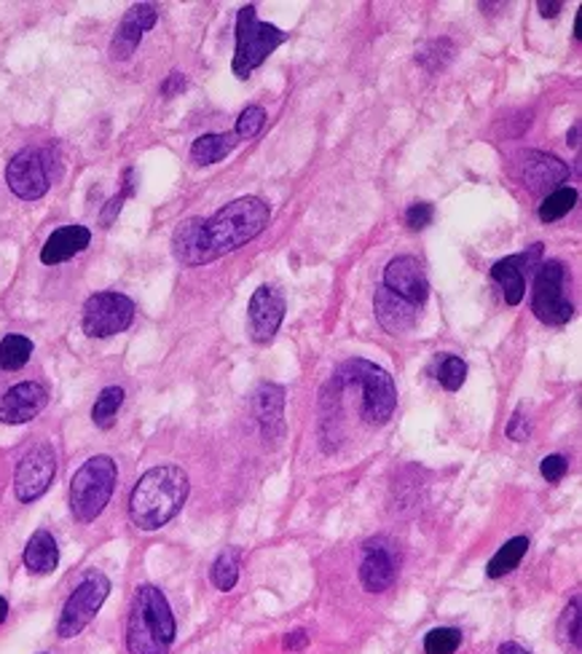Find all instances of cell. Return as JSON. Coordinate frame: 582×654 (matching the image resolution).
I'll return each instance as SVG.
<instances>
[{"mask_svg": "<svg viewBox=\"0 0 582 654\" xmlns=\"http://www.w3.org/2000/svg\"><path fill=\"white\" fill-rule=\"evenodd\" d=\"M269 218L271 210L264 199H234L212 218L183 220L172 236V253L183 266H208L264 234Z\"/></svg>", "mask_w": 582, "mask_h": 654, "instance_id": "1", "label": "cell"}, {"mask_svg": "<svg viewBox=\"0 0 582 654\" xmlns=\"http://www.w3.org/2000/svg\"><path fill=\"white\" fill-rule=\"evenodd\" d=\"M188 475L175 464H161V467L148 469L137 480L135 491L130 497V518L137 529L156 531L167 525L183 510L188 499Z\"/></svg>", "mask_w": 582, "mask_h": 654, "instance_id": "2", "label": "cell"}, {"mask_svg": "<svg viewBox=\"0 0 582 654\" xmlns=\"http://www.w3.org/2000/svg\"><path fill=\"white\" fill-rule=\"evenodd\" d=\"M175 614L167 596L156 585H143L132 598L126 620V650L130 654H169L175 644Z\"/></svg>", "mask_w": 582, "mask_h": 654, "instance_id": "3", "label": "cell"}, {"mask_svg": "<svg viewBox=\"0 0 582 654\" xmlns=\"http://www.w3.org/2000/svg\"><path fill=\"white\" fill-rule=\"evenodd\" d=\"M336 381L347 389L360 392V415L366 424L384 426L398 408V389L392 376L371 359L355 357L342 365Z\"/></svg>", "mask_w": 582, "mask_h": 654, "instance_id": "4", "label": "cell"}, {"mask_svg": "<svg viewBox=\"0 0 582 654\" xmlns=\"http://www.w3.org/2000/svg\"><path fill=\"white\" fill-rule=\"evenodd\" d=\"M288 38L290 33L258 20L256 5H242L239 14H236V52L232 63L234 76L239 81H247L253 70L264 65Z\"/></svg>", "mask_w": 582, "mask_h": 654, "instance_id": "5", "label": "cell"}, {"mask_svg": "<svg viewBox=\"0 0 582 654\" xmlns=\"http://www.w3.org/2000/svg\"><path fill=\"white\" fill-rule=\"evenodd\" d=\"M119 469L111 456H92L81 464L70 480V510L78 523H92L102 516L113 491H116Z\"/></svg>", "mask_w": 582, "mask_h": 654, "instance_id": "6", "label": "cell"}, {"mask_svg": "<svg viewBox=\"0 0 582 654\" xmlns=\"http://www.w3.org/2000/svg\"><path fill=\"white\" fill-rule=\"evenodd\" d=\"M567 268L561 261H548L537 266L535 290H531V311L539 322L550 328L567 325L574 317V306L567 298Z\"/></svg>", "mask_w": 582, "mask_h": 654, "instance_id": "7", "label": "cell"}, {"mask_svg": "<svg viewBox=\"0 0 582 654\" xmlns=\"http://www.w3.org/2000/svg\"><path fill=\"white\" fill-rule=\"evenodd\" d=\"M108 592H111V579L102 572H89L87 577L78 583V588L72 590V596L65 603L63 614L57 622L59 639H76L89 622L94 620L97 611L105 603Z\"/></svg>", "mask_w": 582, "mask_h": 654, "instance_id": "8", "label": "cell"}, {"mask_svg": "<svg viewBox=\"0 0 582 654\" xmlns=\"http://www.w3.org/2000/svg\"><path fill=\"white\" fill-rule=\"evenodd\" d=\"M135 320V303L124 292H94L83 303V333L89 339H111V335L124 333Z\"/></svg>", "mask_w": 582, "mask_h": 654, "instance_id": "9", "label": "cell"}, {"mask_svg": "<svg viewBox=\"0 0 582 654\" xmlns=\"http://www.w3.org/2000/svg\"><path fill=\"white\" fill-rule=\"evenodd\" d=\"M54 475H57V456L48 443H35L16 464L14 491L16 499L24 505L35 502L48 491Z\"/></svg>", "mask_w": 582, "mask_h": 654, "instance_id": "10", "label": "cell"}, {"mask_svg": "<svg viewBox=\"0 0 582 654\" xmlns=\"http://www.w3.org/2000/svg\"><path fill=\"white\" fill-rule=\"evenodd\" d=\"M5 182L11 193L24 201L46 197L52 188V173H48V156L41 148H24L16 153L5 167Z\"/></svg>", "mask_w": 582, "mask_h": 654, "instance_id": "11", "label": "cell"}, {"mask_svg": "<svg viewBox=\"0 0 582 654\" xmlns=\"http://www.w3.org/2000/svg\"><path fill=\"white\" fill-rule=\"evenodd\" d=\"M515 175L531 193H553L569 180V167L553 153L526 151L515 162Z\"/></svg>", "mask_w": 582, "mask_h": 654, "instance_id": "12", "label": "cell"}, {"mask_svg": "<svg viewBox=\"0 0 582 654\" xmlns=\"http://www.w3.org/2000/svg\"><path fill=\"white\" fill-rule=\"evenodd\" d=\"M539 258H542V244H531L529 250L518 255H507V258L496 261L491 266V279L502 287V296L511 306H518L526 296V274L531 268L539 266Z\"/></svg>", "mask_w": 582, "mask_h": 654, "instance_id": "13", "label": "cell"}, {"mask_svg": "<svg viewBox=\"0 0 582 654\" xmlns=\"http://www.w3.org/2000/svg\"><path fill=\"white\" fill-rule=\"evenodd\" d=\"M384 287L414 306H422L429 296L427 274H424L422 263L414 255H400V258H392L387 263Z\"/></svg>", "mask_w": 582, "mask_h": 654, "instance_id": "14", "label": "cell"}, {"mask_svg": "<svg viewBox=\"0 0 582 654\" xmlns=\"http://www.w3.org/2000/svg\"><path fill=\"white\" fill-rule=\"evenodd\" d=\"M247 314H250L253 341H256V344H269L284 320V298L280 296V290H275V287L269 285H260L258 290L253 292Z\"/></svg>", "mask_w": 582, "mask_h": 654, "instance_id": "15", "label": "cell"}, {"mask_svg": "<svg viewBox=\"0 0 582 654\" xmlns=\"http://www.w3.org/2000/svg\"><path fill=\"white\" fill-rule=\"evenodd\" d=\"M156 20H159V11H156V5H150V3L132 5V9L124 14V20H121L116 35H113V41H111V59H116V63H126V59L135 54V48L141 46L143 35L154 27Z\"/></svg>", "mask_w": 582, "mask_h": 654, "instance_id": "16", "label": "cell"}, {"mask_svg": "<svg viewBox=\"0 0 582 654\" xmlns=\"http://www.w3.org/2000/svg\"><path fill=\"white\" fill-rule=\"evenodd\" d=\"M48 392L41 384L22 381L0 395V421L3 424H27L46 408Z\"/></svg>", "mask_w": 582, "mask_h": 654, "instance_id": "17", "label": "cell"}, {"mask_svg": "<svg viewBox=\"0 0 582 654\" xmlns=\"http://www.w3.org/2000/svg\"><path fill=\"white\" fill-rule=\"evenodd\" d=\"M360 564V583L368 592H384L392 588L398 577V561L395 550L387 545L384 540H371L366 547Z\"/></svg>", "mask_w": 582, "mask_h": 654, "instance_id": "18", "label": "cell"}, {"mask_svg": "<svg viewBox=\"0 0 582 654\" xmlns=\"http://www.w3.org/2000/svg\"><path fill=\"white\" fill-rule=\"evenodd\" d=\"M373 309H376V320H379V325L390 335L405 333V330H411L416 322H419V306L403 301V298H398L395 292L387 290L384 285L376 290Z\"/></svg>", "mask_w": 582, "mask_h": 654, "instance_id": "19", "label": "cell"}, {"mask_svg": "<svg viewBox=\"0 0 582 654\" xmlns=\"http://www.w3.org/2000/svg\"><path fill=\"white\" fill-rule=\"evenodd\" d=\"M256 419L266 443H277L284 435V389L277 384H260L256 400Z\"/></svg>", "mask_w": 582, "mask_h": 654, "instance_id": "20", "label": "cell"}, {"mask_svg": "<svg viewBox=\"0 0 582 654\" xmlns=\"http://www.w3.org/2000/svg\"><path fill=\"white\" fill-rule=\"evenodd\" d=\"M89 242H92V231L87 225H63L46 240L44 250H41V263L57 266V263L76 258L89 247Z\"/></svg>", "mask_w": 582, "mask_h": 654, "instance_id": "21", "label": "cell"}, {"mask_svg": "<svg viewBox=\"0 0 582 654\" xmlns=\"http://www.w3.org/2000/svg\"><path fill=\"white\" fill-rule=\"evenodd\" d=\"M59 564V547L46 529H38L24 547V566L30 574H52Z\"/></svg>", "mask_w": 582, "mask_h": 654, "instance_id": "22", "label": "cell"}, {"mask_svg": "<svg viewBox=\"0 0 582 654\" xmlns=\"http://www.w3.org/2000/svg\"><path fill=\"white\" fill-rule=\"evenodd\" d=\"M236 134H202V137L193 140L191 145V158L199 167H208V164H217L234 151Z\"/></svg>", "mask_w": 582, "mask_h": 654, "instance_id": "23", "label": "cell"}, {"mask_svg": "<svg viewBox=\"0 0 582 654\" xmlns=\"http://www.w3.org/2000/svg\"><path fill=\"white\" fill-rule=\"evenodd\" d=\"M526 550H529V540H526V536H513L511 542H505V545L496 550L494 558L489 561V579H500L505 577V574L515 572V568L521 566V561H524Z\"/></svg>", "mask_w": 582, "mask_h": 654, "instance_id": "24", "label": "cell"}, {"mask_svg": "<svg viewBox=\"0 0 582 654\" xmlns=\"http://www.w3.org/2000/svg\"><path fill=\"white\" fill-rule=\"evenodd\" d=\"M33 357V341L24 339V335H5L0 341V368L3 370H20L30 363Z\"/></svg>", "mask_w": 582, "mask_h": 654, "instance_id": "25", "label": "cell"}, {"mask_svg": "<svg viewBox=\"0 0 582 654\" xmlns=\"http://www.w3.org/2000/svg\"><path fill=\"white\" fill-rule=\"evenodd\" d=\"M574 204H578V191L561 186L559 191L548 193V197L542 199V204H539V220H542V223H556V220L569 215V212L574 210Z\"/></svg>", "mask_w": 582, "mask_h": 654, "instance_id": "26", "label": "cell"}, {"mask_svg": "<svg viewBox=\"0 0 582 654\" xmlns=\"http://www.w3.org/2000/svg\"><path fill=\"white\" fill-rule=\"evenodd\" d=\"M121 406H124V389L121 387L102 389L100 397H97L94 408H92V421L97 426H100V430H111Z\"/></svg>", "mask_w": 582, "mask_h": 654, "instance_id": "27", "label": "cell"}, {"mask_svg": "<svg viewBox=\"0 0 582 654\" xmlns=\"http://www.w3.org/2000/svg\"><path fill=\"white\" fill-rule=\"evenodd\" d=\"M210 577H212V585H215L217 590H223V592L234 590L236 579H239V550L232 547V550H226V553L217 555V561L212 564Z\"/></svg>", "mask_w": 582, "mask_h": 654, "instance_id": "28", "label": "cell"}, {"mask_svg": "<svg viewBox=\"0 0 582 654\" xmlns=\"http://www.w3.org/2000/svg\"><path fill=\"white\" fill-rule=\"evenodd\" d=\"M454 44L448 38H438V41H429V44H424L419 52H416V63H419L424 70L429 73H438L446 67L448 63H451L454 57Z\"/></svg>", "mask_w": 582, "mask_h": 654, "instance_id": "29", "label": "cell"}, {"mask_svg": "<svg viewBox=\"0 0 582 654\" xmlns=\"http://www.w3.org/2000/svg\"><path fill=\"white\" fill-rule=\"evenodd\" d=\"M559 641L563 650L580 652V598H572L567 609H563L559 620Z\"/></svg>", "mask_w": 582, "mask_h": 654, "instance_id": "30", "label": "cell"}, {"mask_svg": "<svg viewBox=\"0 0 582 654\" xmlns=\"http://www.w3.org/2000/svg\"><path fill=\"white\" fill-rule=\"evenodd\" d=\"M462 646V631L457 628H435L424 639V652L427 654H457Z\"/></svg>", "mask_w": 582, "mask_h": 654, "instance_id": "31", "label": "cell"}, {"mask_svg": "<svg viewBox=\"0 0 582 654\" xmlns=\"http://www.w3.org/2000/svg\"><path fill=\"white\" fill-rule=\"evenodd\" d=\"M438 381L443 389H448V392H457V389H462V384L467 381L465 359L457 357V354H446L438 365Z\"/></svg>", "mask_w": 582, "mask_h": 654, "instance_id": "32", "label": "cell"}, {"mask_svg": "<svg viewBox=\"0 0 582 654\" xmlns=\"http://www.w3.org/2000/svg\"><path fill=\"white\" fill-rule=\"evenodd\" d=\"M264 124H266V110L260 106H250V108L242 110L239 119H236L234 134L242 140H250V137H256L260 130H264Z\"/></svg>", "mask_w": 582, "mask_h": 654, "instance_id": "33", "label": "cell"}, {"mask_svg": "<svg viewBox=\"0 0 582 654\" xmlns=\"http://www.w3.org/2000/svg\"><path fill=\"white\" fill-rule=\"evenodd\" d=\"M132 180H135V173H132V169H126V173H124V191L116 193V197H113L111 201H108L105 210L100 212V223L105 225V229L113 223V220L119 218L121 207H124V199H126V197H132V193H135V182H132Z\"/></svg>", "mask_w": 582, "mask_h": 654, "instance_id": "34", "label": "cell"}, {"mask_svg": "<svg viewBox=\"0 0 582 654\" xmlns=\"http://www.w3.org/2000/svg\"><path fill=\"white\" fill-rule=\"evenodd\" d=\"M433 218H435V210L433 204H427V201H416V204H411L408 210H405V223H408V229L414 231L427 229V225L433 223Z\"/></svg>", "mask_w": 582, "mask_h": 654, "instance_id": "35", "label": "cell"}, {"mask_svg": "<svg viewBox=\"0 0 582 654\" xmlns=\"http://www.w3.org/2000/svg\"><path fill=\"white\" fill-rule=\"evenodd\" d=\"M567 469H569V462L561 454L545 456L542 464H539V473H542V478L548 483H559L563 475H567Z\"/></svg>", "mask_w": 582, "mask_h": 654, "instance_id": "36", "label": "cell"}, {"mask_svg": "<svg viewBox=\"0 0 582 654\" xmlns=\"http://www.w3.org/2000/svg\"><path fill=\"white\" fill-rule=\"evenodd\" d=\"M507 437L515 440V443H524L526 437H529V421L524 419V411H515L511 424H507Z\"/></svg>", "mask_w": 582, "mask_h": 654, "instance_id": "37", "label": "cell"}, {"mask_svg": "<svg viewBox=\"0 0 582 654\" xmlns=\"http://www.w3.org/2000/svg\"><path fill=\"white\" fill-rule=\"evenodd\" d=\"M186 89V76L183 73H169L167 76V81L161 84V95L164 97H175V95H180V91Z\"/></svg>", "mask_w": 582, "mask_h": 654, "instance_id": "38", "label": "cell"}, {"mask_svg": "<svg viewBox=\"0 0 582 654\" xmlns=\"http://www.w3.org/2000/svg\"><path fill=\"white\" fill-rule=\"evenodd\" d=\"M306 644H309V633L306 631H293L288 635V639H284V650H290V652L306 650Z\"/></svg>", "mask_w": 582, "mask_h": 654, "instance_id": "39", "label": "cell"}, {"mask_svg": "<svg viewBox=\"0 0 582 654\" xmlns=\"http://www.w3.org/2000/svg\"><path fill=\"white\" fill-rule=\"evenodd\" d=\"M537 9L545 20H556V16H559V11L563 9V3L561 0H539Z\"/></svg>", "mask_w": 582, "mask_h": 654, "instance_id": "40", "label": "cell"}, {"mask_svg": "<svg viewBox=\"0 0 582 654\" xmlns=\"http://www.w3.org/2000/svg\"><path fill=\"white\" fill-rule=\"evenodd\" d=\"M496 654H531L529 650H524L521 644H515V641H507V644L500 646V652Z\"/></svg>", "mask_w": 582, "mask_h": 654, "instance_id": "41", "label": "cell"}, {"mask_svg": "<svg viewBox=\"0 0 582 654\" xmlns=\"http://www.w3.org/2000/svg\"><path fill=\"white\" fill-rule=\"evenodd\" d=\"M580 126H572V132H569V145H574V148H578V143H580Z\"/></svg>", "mask_w": 582, "mask_h": 654, "instance_id": "42", "label": "cell"}, {"mask_svg": "<svg viewBox=\"0 0 582 654\" xmlns=\"http://www.w3.org/2000/svg\"><path fill=\"white\" fill-rule=\"evenodd\" d=\"M5 617H9V603L5 598H0V622H5Z\"/></svg>", "mask_w": 582, "mask_h": 654, "instance_id": "43", "label": "cell"}, {"mask_svg": "<svg viewBox=\"0 0 582 654\" xmlns=\"http://www.w3.org/2000/svg\"><path fill=\"white\" fill-rule=\"evenodd\" d=\"M574 38H578V41L582 38V33H580V16H578V20H574Z\"/></svg>", "mask_w": 582, "mask_h": 654, "instance_id": "44", "label": "cell"}, {"mask_svg": "<svg viewBox=\"0 0 582 654\" xmlns=\"http://www.w3.org/2000/svg\"><path fill=\"white\" fill-rule=\"evenodd\" d=\"M41 654H48V652H41Z\"/></svg>", "mask_w": 582, "mask_h": 654, "instance_id": "45", "label": "cell"}]
</instances>
